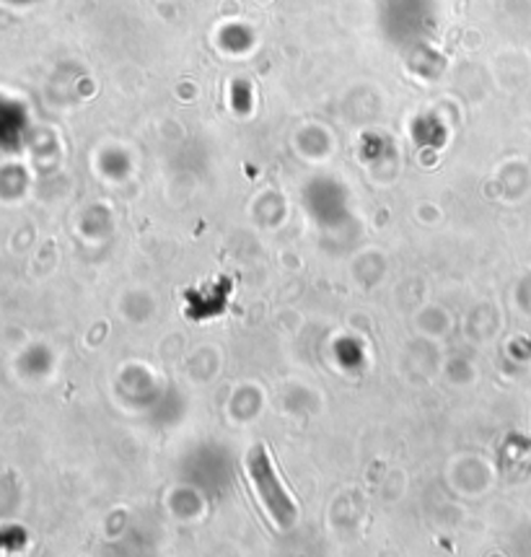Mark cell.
Returning <instances> with one entry per match:
<instances>
[{
	"label": "cell",
	"instance_id": "6da1fadb",
	"mask_svg": "<svg viewBox=\"0 0 531 557\" xmlns=\"http://www.w3.org/2000/svg\"><path fill=\"white\" fill-rule=\"evenodd\" d=\"M247 470H249V478L255 480V487L257 493H260L264 508L272 513V519H275L281 527L293 524L296 506H293L288 491H285L281 480H277L268 448L264 446L251 448L247 457Z\"/></svg>",
	"mask_w": 531,
	"mask_h": 557
}]
</instances>
